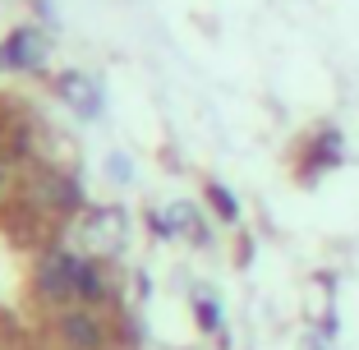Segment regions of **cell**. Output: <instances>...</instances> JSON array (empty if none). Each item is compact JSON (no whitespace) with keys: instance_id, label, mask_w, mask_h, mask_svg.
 <instances>
[{"instance_id":"cell-8","label":"cell","mask_w":359,"mask_h":350,"mask_svg":"<svg viewBox=\"0 0 359 350\" xmlns=\"http://www.w3.org/2000/svg\"><path fill=\"white\" fill-rule=\"evenodd\" d=\"M106 175H111V180H129V161L125 157H111V161H106Z\"/></svg>"},{"instance_id":"cell-1","label":"cell","mask_w":359,"mask_h":350,"mask_svg":"<svg viewBox=\"0 0 359 350\" xmlns=\"http://www.w3.org/2000/svg\"><path fill=\"white\" fill-rule=\"evenodd\" d=\"M79 263H83V254H69V249L42 254V263H37V295L51 299V304L79 299Z\"/></svg>"},{"instance_id":"cell-4","label":"cell","mask_w":359,"mask_h":350,"mask_svg":"<svg viewBox=\"0 0 359 350\" xmlns=\"http://www.w3.org/2000/svg\"><path fill=\"white\" fill-rule=\"evenodd\" d=\"M60 337H65L69 350H102L106 332H102V323H97L88 309H65L60 314Z\"/></svg>"},{"instance_id":"cell-6","label":"cell","mask_w":359,"mask_h":350,"mask_svg":"<svg viewBox=\"0 0 359 350\" xmlns=\"http://www.w3.org/2000/svg\"><path fill=\"white\" fill-rule=\"evenodd\" d=\"M208 198H212V208H217L226 222H235V217H240V203H235V194L226 189V184H208Z\"/></svg>"},{"instance_id":"cell-3","label":"cell","mask_w":359,"mask_h":350,"mask_svg":"<svg viewBox=\"0 0 359 350\" xmlns=\"http://www.w3.org/2000/svg\"><path fill=\"white\" fill-rule=\"evenodd\" d=\"M55 93H60V102L74 111V116H83V120L102 116V83H97V79H88V74H60V79H55Z\"/></svg>"},{"instance_id":"cell-2","label":"cell","mask_w":359,"mask_h":350,"mask_svg":"<svg viewBox=\"0 0 359 350\" xmlns=\"http://www.w3.org/2000/svg\"><path fill=\"white\" fill-rule=\"evenodd\" d=\"M46 32L42 28H14L0 42V69H42L46 65Z\"/></svg>"},{"instance_id":"cell-5","label":"cell","mask_w":359,"mask_h":350,"mask_svg":"<svg viewBox=\"0 0 359 350\" xmlns=\"http://www.w3.org/2000/svg\"><path fill=\"white\" fill-rule=\"evenodd\" d=\"M327 166H341V134L337 129H323L309 143V170L304 175H318V170H327Z\"/></svg>"},{"instance_id":"cell-9","label":"cell","mask_w":359,"mask_h":350,"mask_svg":"<svg viewBox=\"0 0 359 350\" xmlns=\"http://www.w3.org/2000/svg\"><path fill=\"white\" fill-rule=\"evenodd\" d=\"M0 194H5V170H0Z\"/></svg>"},{"instance_id":"cell-7","label":"cell","mask_w":359,"mask_h":350,"mask_svg":"<svg viewBox=\"0 0 359 350\" xmlns=\"http://www.w3.org/2000/svg\"><path fill=\"white\" fill-rule=\"evenodd\" d=\"M198 323H203L208 332L222 328V314H217V304H212V299H198Z\"/></svg>"}]
</instances>
